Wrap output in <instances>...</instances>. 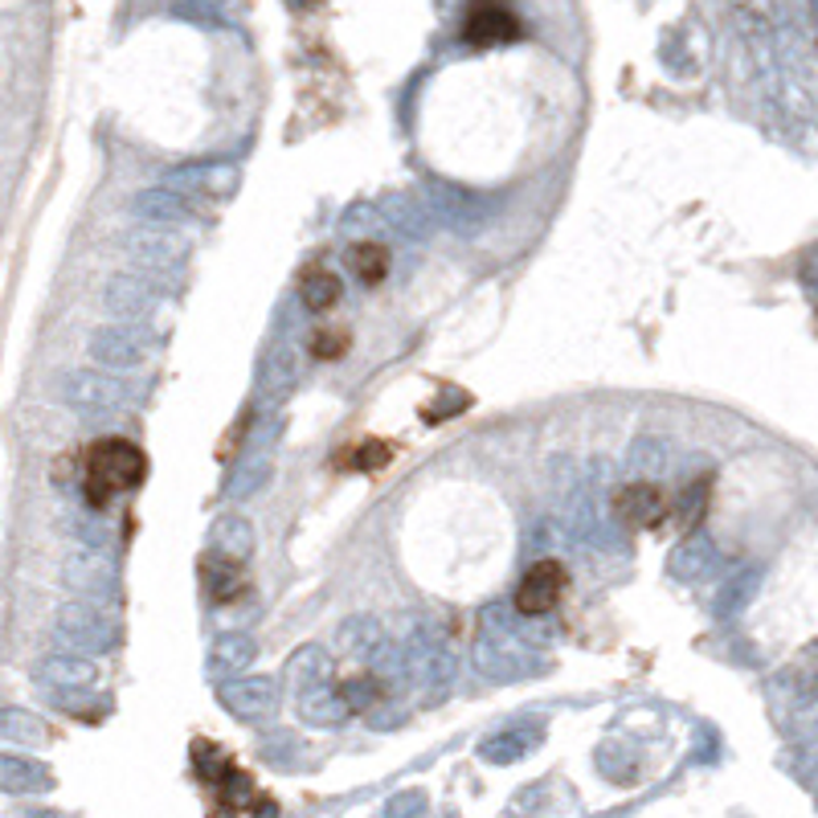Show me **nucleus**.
Listing matches in <instances>:
<instances>
[{"label": "nucleus", "instance_id": "obj_12", "mask_svg": "<svg viewBox=\"0 0 818 818\" xmlns=\"http://www.w3.org/2000/svg\"><path fill=\"white\" fill-rule=\"evenodd\" d=\"M218 699L238 720H267L278 708V683L271 676H234L218 687Z\"/></svg>", "mask_w": 818, "mask_h": 818}, {"label": "nucleus", "instance_id": "obj_29", "mask_svg": "<svg viewBox=\"0 0 818 818\" xmlns=\"http://www.w3.org/2000/svg\"><path fill=\"white\" fill-rule=\"evenodd\" d=\"M340 295H344V283L332 271H324V267H315V271H307L303 278H299V303H303L307 311H327V307L340 303Z\"/></svg>", "mask_w": 818, "mask_h": 818}, {"label": "nucleus", "instance_id": "obj_9", "mask_svg": "<svg viewBox=\"0 0 818 818\" xmlns=\"http://www.w3.org/2000/svg\"><path fill=\"white\" fill-rule=\"evenodd\" d=\"M62 581H66L74 594H83L86 602H111L115 590H120V578H115L111 557H107L102 548H86V545L66 557Z\"/></svg>", "mask_w": 818, "mask_h": 818}, {"label": "nucleus", "instance_id": "obj_34", "mask_svg": "<svg viewBox=\"0 0 818 818\" xmlns=\"http://www.w3.org/2000/svg\"><path fill=\"white\" fill-rule=\"evenodd\" d=\"M70 536H78V545L86 548H107V529H102L99 516H90V511L70 520Z\"/></svg>", "mask_w": 818, "mask_h": 818}, {"label": "nucleus", "instance_id": "obj_19", "mask_svg": "<svg viewBox=\"0 0 818 818\" xmlns=\"http://www.w3.org/2000/svg\"><path fill=\"white\" fill-rule=\"evenodd\" d=\"M541 741H545V724H541V720L511 724V729H499V733L487 736V741L479 745V757L492 761V766H511V761H524Z\"/></svg>", "mask_w": 818, "mask_h": 818}, {"label": "nucleus", "instance_id": "obj_14", "mask_svg": "<svg viewBox=\"0 0 818 818\" xmlns=\"http://www.w3.org/2000/svg\"><path fill=\"white\" fill-rule=\"evenodd\" d=\"M86 348H90V360H95V364L115 369V373L136 369V364H144V357H148V340H144L132 324H123V320L111 327H99Z\"/></svg>", "mask_w": 818, "mask_h": 818}, {"label": "nucleus", "instance_id": "obj_11", "mask_svg": "<svg viewBox=\"0 0 818 818\" xmlns=\"http://www.w3.org/2000/svg\"><path fill=\"white\" fill-rule=\"evenodd\" d=\"M565 594V565L557 557H541L532 561V569L524 573L520 590H516V610L524 618H545L557 610V602Z\"/></svg>", "mask_w": 818, "mask_h": 818}, {"label": "nucleus", "instance_id": "obj_20", "mask_svg": "<svg viewBox=\"0 0 818 818\" xmlns=\"http://www.w3.org/2000/svg\"><path fill=\"white\" fill-rule=\"evenodd\" d=\"M132 213L144 218V222H152V225H188L193 222V205H188V197L169 185H156V188L136 193V197H132Z\"/></svg>", "mask_w": 818, "mask_h": 818}, {"label": "nucleus", "instance_id": "obj_26", "mask_svg": "<svg viewBox=\"0 0 818 818\" xmlns=\"http://www.w3.org/2000/svg\"><path fill=\"white\" fill-rule=\"evenodd\" d=\"M0 741L13 745H46L50 741V724L29 708H0Z\"/></svg>", "mask_w": 818, "mask_h": 818}, {"label": "nucleus", "instance_id": "obj_13", "mask_svg": "<svg viewBox=\"0 0 818 818\" xmlns=\"http://www.w3.org/2000/svg\"><path fill=\"white\" fill-rule=\"evenodd\" d=\"M102 307L123 324H144L156 311V287L148 274H111L102 287Z\"/></svg>", "mask_w": 818, "mask_h": 818}, {"label": "nucleus", "instance_id": "obj_2", "mask_svg": "<svg viewBox=\"0 0 818 818\" xmlns=\"http://www.w3.org/2000/svg\"><path fill=\"white\" fill-rule=\"evenodd\" d=\"M287 692H290V704H295L299 720L315 724V729H336V724H344V720L352 716L344 692L336 687L332 655H327L320 643H307V647H299L290 655Z\"/></svg>", "mask_w": 818, "mask_h": 818}, {"label": "nucleus", "instance_id": "obj_21", "mask_svg": "<svg viewBox=\"0 0 818 818\" xmlns=\"http://www.w3.org/2000/svg\"><path fill=\"white\" fill-rule=\"evenodd\" d=\"M716 569V548L704 532H687L680 545L671 548V561H667V573L683 585H696V581L712 578Z\"/></svg>", "mask_w": 818, "mask_h": 818}, {"label": "nucleus", "instance_id": "obj_4", "mask_svg": "<svg viewBox=\"0 0 818 818\" xmlns=\"http://www.w3.org/2000/svg\"><path fill=\"white\" fill-rule=\"evenodd\" d=\"M401 667H406V680L426 692V699H438L455 683V671H459V655L455 647L446 643V634L438 627H413V631L401 639Z\"/></svg>", "mask_w": 818, "mask_h": 818}, {"label": "nucleus", "instance_id": "obj_31", "mask_svg": "<svg viewBox=\"0 0 818 818\" xmlns=\"http://www.w3.org/2000/svg\"><path fill=\"white\" fill-rule=\"evenodd\" d=\"M344 692V699H348V708H352V716H369V712H376L385 699H389V683L381 680L376 676L373 667H369V676H357V680H348L340 687Z\"/></svg>", "mask_w": 818, "mask_h": 818}, {"label": "nucleus", "instance_id": "obj_37", "mask_svg": "<svg viewBox=\"0 0 818 818\" xmlns=\"http://www.w3.org/2000/svg\"><path fill=\"white\" fill-rule=\"evenodd\" d=\"M699 511H704V483L683 492V499H680V524H683V529H696Z\"/></svg>", "mask_w": 818, "mask_h": 818}, {"label": "nucleus", "instance_id": "obj_17", "mask_svg": "<svg viewBox=\"0 0 818 818\" xmlns=\"http://www.w3.org/2000/svg\"><path fill=\"white\" fill-rule=\"evenodd\" d=\"M336 650H340L344 659H352V664L381 667V659L389 655V639H385L376 618L357 614V618H348L340 631H336Z\"/></svg>", "mask_w": 818, "mask_h": 818}, {"label": "nucleus", "instance_id": "obj_36", "mask_svg": "<svg viewBox=\"0 0 818 818\" xmlns=\"http://www.w3.org/2000/svg\"><path fill=\"white\" fill-rule=\"evenodd\" d=\"M426 806H430V802H426V794H422V790H406V794H397L385 810H389L393 818H397V815L409 818V815H426Z\"/></svg>", "mask_w": 818, "mask_h": 818}, {"label": "nucleus", "instance_id": "obj_38", "mask_svg": "<svg viewBox=\"0 0 818 818\" xmlns=\"http://www.w3.org/2000/svg\"><path fill=\"white\" fill-rule=\"evenodd\" d=\"M389 455H393L389 443H364L357 459H360V467H373V471H376V467H385V462H389Z\"/></svg>", "mask_w": 818, "mask_h": 818}, {"label": "nucleus", "instance_id": "obj_22", "mask_svg": "<svg viewBox=\"0 0 818 818\" xmlns=\"http://www.w3.org/2000/svg\"><path fill=\"white\" fill-rule=\"evenodd\" d=\"M255 655H258V647L246 631L222 634V639L213 643V650H209V680H218V683L234 680V676H241L246 667L255 664Z\"/></svg>", "mask_w": 818, "mask_h": 818}, {"label": "nucleus", "instance_id": "obj_18", "mask_svg": "<svg viewBox=\"0 0 818 818\" xmlns=\"http://www.w3.org/2000/svg\"><path fill=\"white\" fill-rule=\"evenodd\" d=\"M299 373H303V360L295 348H274L267 364L258 369V401L262 406H283L295 385H299Z\"/></svg>", "mask_w": 818, "mask_h": 818}, {"label": "nucleus", "instance_id": "obj_23", "mask_svg": "<svg viewBox=\"0 0 818 818\" xmlns=\"http://www.w3.org/2000/svg\"><path fill=\"white\" fill-rule=\"evenodd\" d=\"M132 258L139 262L144 274L172 278V274H181V267H185L188 246L185 241H172L169 234H164V238H136L132 241Z\"/></svg>", "mask_w": 818, "mask_h": 818}, {"label": "nucleus", "instance_id": "obj_32", "mask_svg": "<svg viewBox=\"0 0 818 818\" xmlns=\"http://www.w3.org/2000/svg\"><path fill=\"white\" fill-rule=\"evenodd\" d=\"M267 479H271V459L267 455H250V459H241L234 467V475L225 479V495L230 499H250Z\"/></svg>", "mask_w": 818, "mask_h": 818}, {"label": "nucleus", "instance_id": "obj_7", "mask_svg": "<svg viewBox=\"0 0 818 818\" xmlns=\"http://www.w3.org/2000/svg\"><path fill=\"white\" fill-rule=\"evenodd\" d=\"M53 639L62 647L90 650L95 655V650L115 647L120 631H115V622L95 602H66V606H58V614H53Z\"/></svg>", "mask_w": 818, "mask_h": 818}, {"label": "nucleus", "instance_id": "obj_27", "mask_svg": "<svg viewBox=\"0 0 818 818\" xmlns=\"http://www.w3.org/2000/svg\"><path fill=\"white\" fill-rule=\"evenodd\" d=\"M238 569H241V561H230V557H222V553H209V557H201L205 594L213 597V602H230V597H238V590H241Z\"/></svg>", "mask_w": 818, "mask_h": 818}, {"label": "nucleus", "instance_id": "obj_35", "mask_svg": "<svg viewBox=\"0 0 818 818\" xmlns=\"http://www.w3.org/2000/svg\"><path fill=\"white\" fill-rule=\"evenodd\" d=\"M344 348H348V336L332 332V327H315V332H311V340H307V352H311V357H320V360L340 357Z\"/></svg>", "mask_w": 818, "mask_h": 818}, {"label": "nucleus", "instance_id": "obj_33", "mask_svg": "<svg viewBox=\"0 0 818 818\" xmlns=\"http://www.w3.org/2000/svg\"><path fill=\"white\" fill-rule=\"evenodd\" d=\"M193 766H197V773H201L209 785H222L230 773H234V761H230V753L218 749L213 741H197L193 745Z\"/></svg>", "mask_w": 818, "mask_h": 818}, {"label": "nucleus", "instance_id": "obj_15", "mask_svg": "<svg viewBox=\"0 0 818 818\" xmlns=\"http://www.w3.org/2000/svg\"><path fill=\"white\" fill-rule=\"evenodd\" d=\"M37 680L62 687V692H86V687L99 683V664L90 659V650H53L37 664Z\"/></svg>", "mask_w": 818, "mask_h": 818}, {"label": "nucleus", "instance_id": "obj_24", "mask_svg": "<svg viewBox=\"0 0 818 818\" xmlns=\"http://www.w3.org/2000/svg\"><path fill=\"white\" fill-rule=\"evenodd\" d=\"M209 548L230 557V561H250L255 557V524L238 511H225L209 529Z\"/></svg>", "mask_w": 818, "mask_h": 818}, {"label": "nucleus", "instance_id": "obj_28", "mask_svg": "<svg viewBox=\"0 0 818 818\" xmlns=\"http://www.w3.org/2000/svg\"><path fill=\"white\" fill-rule=\"evenodd\" d=\"M348 267L357 274L364 287H376L385 274H389V250L381 238H360L352 250H348Z\"/></svg>", "mask_w": 818, "mask_h": 818}, {"label": "nucleus", "instance_id": "obj_5", "mask_svg": "<svg viewBox=\"0 0 818 818\" xmlns=\"http://www.w3.org/2000/svg\"><path fill=\"white\" fill-rule=\"evenodd\" d=\"M426 205L438 222L450 225V230H459V234H475V230H483V225L492 222L495 209H499V201L487 197V193L450 185V181H434V176L426 181Z\"/></svg>", "mask_w": 818, "mask_h": 818}, {"label": "nucleus", "instance_id": "obj_3", "mask_svg": "<svg viewBox=\"0 0 818 818\" xmlns=\"http://www.w3.org/2000/svg\"><path fill=\"white\" fill-rule=\"evenodd\" d=\"M148 475V459L136 443L127 438H99V443L86 450L83 462V495L86 504L99 511L107 508L115 495L139 487Z\"/></svg>", "mask_w": 818, "mask_h": 818}, {"label": "nucleus", "instance_id": "obj_6", "mask_svg": "<svg viewBox=\"0 0 818 818\" xmlns=\"http://www.w3.org/2000/svg\"><path fill=\"white\" fill-rule=\"evenodd\" d=\"M66 401L86 418H107V413H120L123 406H132V385L115 376V369H74L62 381Z\"/></svg>", "mask_w": 818, "mask_h": 818}, {"label": "nucleus", "instance_id": "obj_30", "mask_svg": "<svg viewBox=\"0 0 818 818\" xmlns=\"http://www.w3.org/2000/svg\"><path fill=\"white\" fill-rule=\"evenodd\" d=\"M627 462H631L643 479H655L671 467V446H667L659 434H639L631 443V450H627Z\"/></svg>", "mask_w": 818, "mask_h": 818}, {"label": "nucleus", "instance_id": "obj_16", "mask_svg": "<svg viewBox=\"0 0 818 818\" xmlns=\"http://www.w3.org/2000/svg\"><path fill=\"white\" fill-rule=\"evenodd\" d=\"M462 37L475 46V50H492V46H508L520 37V21L511 17L499 0H479L471 9V17L462 25Z\"/></svg>", "mask_w": 818, "mask_h": 818}, {"label": "nucleus", "instance_id": "obj_10", "mask_svg": "<svg viewBox=\"0 0 818 818\" xmlns=\"http://www.w3.org/2000/svg\"><path fill=\"white\" fill-rule=\"evenodd\" d=\"M241 172L234 164H181L164 172V185L185 193L188 201H225L238 193Z\"/></svg>", "mask_w": 818, "mask_h": 818}, {"label": "nucleus", "instance_id": "obj_8", "mask_svg": "<svg viewBox=\"0 0 818 818\" xmlns=\"http://www.w3.org/2000/svg\"><path fill=\"white\" fill-rule=\"evenodd\" d=\"M610 516L618 529H655L659 520L667 516V492L655 483V479H639V483H627L610 495Z\"/></svg>", "mask_w": 818, "mask_h": 818}, {"label": "nucleus", "instance_id": "obj_1", "mask_svg": "<svg viewBox=\"0 0 818 818\" xmlns=\"http://www.w3.org/2000/svg\"><path fill=\"white\" fill-rule=\"evenodd\" d=\"M475 667L495 683L511 680H532L548 667V659L532 647V631L520 627L511 610L504 606H487L479 618V639H475Z\"/></svg>", "mask_w": 818, "mask_h": 818}, {"label": "nucleus", "instance_id": "obj_25", "mask_svg": "<svg viewBox=\"0 0 818 818\" xmlns=\"http://www.w3.org/2000/svg\"><path fill=\"white\" fill-rule=\"evenodd\" d=\"M53 790V773L41 761L0 753V794H41Z\"/></svg>", "mask_w": 818, "mask_h": 818}]
</instances>
